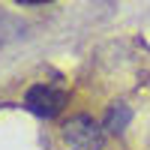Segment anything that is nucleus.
<instances>
[{"label": "nucleus", "instance_id": "obj_5", "mask_svg": "<svg viewBox=\"0 0 150 150\" xmlns=\"http://www.w3.org/2000/svg\"><path fill=\"white\" fill-rule=\"evenodd\" d=\"M18 6H39V3H51V0H15Z\"/></svg>", "mask_w": 150, "mask_h": 150}, {"label": "nucleus", "instance_id": "obj_4", "mask_svg": "<svg viewBox=\"0 0 150 150\" xmlns=\"http://www.w3.org/2000/svg\"><path fill=\"white\" fill-rule=\"evenodd\" d=\"M21 30H24V21L0 9V45H6L9 39H15V36H21Z\"/></svg>", "mask_w": 150, "mask_h": 150}, {"label": "nucleus", "instance_id": "obj_3", "mask_svg": "<svg viewBox=\"0 0 150 150\" xmlns=\"http://www.w3.org/2000/svg\"><path fill=\"white\" fill-rule=\"evenodd\" d=\"M129 120H132V108L129 105H123V102H117V105H111L108 108V114H105V120H102V126H105V132H123L129 126Z\"/></svg>", "mask_w": 150, "mask_h": 150}, {"label": "nucleus", "instance_id": "obj_2", "mask_svg": "<svg viewBox=\"0 0 150 150\" xmlns=\"http://www.w3.org/2000/svg\"><path fill=\"white\" fill-rule=\"evenodd\" d=\"M66 102H69V93L63 87H54V84H33V87H27V93H24V108H27L30 114L42 117V120L57 117L60 111L66 108Z\"/></svg>", "mask_w": 150, "mask_h": 150}, {"label": "nucleus", "instance_id": "obj_1", "mask_svg": "<svg viewBox=\"0 0 150 150\" xmlns=\"http://www.w3.org/2000/svg\"><path fill=\"white\" fill-rule=\"evenodd\" d=\"M63 141H66L69 150H102L105 126H99L87 114H75L63 123Z\"/></svg>", "mask_w": 150, "mask_h": 150}]
</instances>
